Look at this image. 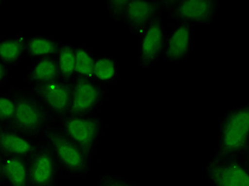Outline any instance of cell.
<instances>
[{
  "label": "cell",
  "mask_w": 249,
  "mask_h": 186,
  "mask_svg": "<svg viewBox=\"0 0 249 186\" xmlns=\"http://www.w3.org/2000/svg\"><path fill=\"white\" fill-rule=\"evenodd\" d=\"M41 137L52 152L62 176L82 178L90 172L92 157L67 137L53 123L44 131Z\"/></svg>",
  "instance_id": "1"
},
{
  "label": "cell",
  "mask_w": 249,
  "mask_h": 186,
  "mask_svg": "<svg viewBox=\"0 0 249 186\" xmlns=\"http://www.w3.org/2000/svg\"><path fill=\"white\" fill-rule=\"evenodd\" d=\"M215 155H249V103L229 108L219 120Z\"/></svg>",
  "instance_id": "2"
},
{
  "label": "cell",
  "mask_w": 249,
  "mask_h": 186,
  "mask_svg": "<svg viewBox=\"0 0 249 186\" xmlns=\"http://www.w3.org/2000/svg\"><path fill=\"white\" fill-rule=\"evenodd\" d=\"M16 101L15 115L11 128L31 136L41 137L46 129L53 123L52 115L37 96L29 88L11 87Z\"/></svg>",
  "instance_id": "3"
},
{
  "label": "cell",
  "mask_w": 249,
  "mask_h": 186,
  "mask_svg": "<svg viewBox=\"0 0 249 186\" xmlns=\"http://www.w3.org/2000/svg\"><path fill=\"white\" fill-rule=\"evenodd\" d=\"M53 125L94 159L105 132V122L98 113L90 115H67L54 120Z\"/></svg>",
  "instance_id": "4"
},
{
  "label": "cell",
  "mask_w": 249,
  "mask_h": 186,
  "mask_svg": "<svg viewBox=\"0 0 249 186\" xmlns=\"http://www.w3.org/2000/svg\"><path fill=\"white\" fill-rule=\"evenodd\" d=\"M211 186H249V155H213L205 167Z\"/></svg>",
  "instance_id": "5"
},
{
  "label": "cell",
  "mask_w": 249,
  "mask_h": 186,
  "mask_svg": "<svg viewBox=\"0 0 249 186\" xmlns=\"http://www.w3.org/2000/svg\"><path fill=\"white\" fill-rule=\"evenodd\" d=\"M219 3L218 0H164V13L176 22L207 26L216 17Z\"/></svg>",
  "instance_id": "6"
},
{
  "label": "cell",
  "mask_w": 249,
  "mask_h": 186,
  "mask_svg": "<svg viewBox=\"0 0 249 186\" xmlns=\"http://www.w3.org/2000/svg\"><path fill=\"white\" fill-rule=\"evenodd\" d=\"M107 98V87L94 79L76 77L71 83L69 115L97 114Z\"/></svg>",
  "instance_id": "7"
},
{
  "label": "cell",
  "mask_w": 249,
  "mask_h": 186,
  "mask_svg": "<svg viewBox=\"0 0 249 186\" xmlns=\"http://www.w3.org/2000/svg\"><path fill=\"white\" fill-rule=\"evenodd\" d=\"M164 0H128L122 22L139 37L152 22L162 18Z\"/></svg>",
  "instance_id": "8"
},
{
  "label": "cell",
  "mask_w": 249,
  "mask_h": 186,
  "mask_svg": "<svg viewBox=\"0 0 249 186\" xmlns=\"http://www.w3.org/2000/svg\"><path fill=\"white\" fill-rule=\"evenodd\" d=\"M71 83L72 82L60 79L58 81L44 84V85L28 88L42 101L54 121L70 114Z\"/></svg>",
  "instance_id": "9"
},
{
  "label": "cell",
  "mask_w": 249,
  "mask_h": 186,
  "mask_svg": "<svg viewBox=\"0 0 249 186\" xmlns=\"http://www.w3.org/2000/svg\"><path fill=\"white\" fill-rule=\"evenodd\" d=\"M166 31L163 19L159 18L138 37V63L142 68H149L163 60Z\"/></svg>",
  "instance_id": "10"
},
{
  "label": "cell",
  "mask_w": 249,
  "mask_h": 186,
  "mask_svg": "<svg viewBox=\"0 0 249 186\" xmlns=\"http://www.w3.org/2000/svg\"><path fill=\"white\" fill-rule=\"evenodd\" d=\"M194 27L176 22L166 31L163 60L171 64H180L189 58L194 46Z\"/></svg>",
  "instance_id": "11"
},
{
  "label": "cell",
  "mask_w": 249,
  "mask_h": 186,
  "mask_svg": "<svg viewBox=\"0 0 249 186\" xmlns=\"http://www.w3.org/2000/svg\"><path fill=\"white\" fill-rule=\"evenodd\" d=\"M62 177L52 152L47 146H41L29 160L30 186H59Z\"/></svg>",
  "instance_id": "12"
},
{
  "label": "cell",
  "mask_w": 249,
  "mask_h": 186,
  "mask_svg": "<svg viewBox=\"0 0 249 186\" xmlns=\"http://www.w3.org/2000/svg\"><path fill=\"white\" fill-rule=\"evenodd\" d=\"M42 145V137L31 136L11 127H0V149L4 155L30 160Z\"/></svg>",
  "instance_id": "13"
},
{
  "label": "cell",
  "mask_w": 249,
  "mask_h": 186,
  "mask_svg": "<svg viewBox=\"0 0 249 186\" xmlns=\"http://www.w3.org/2000/svg\"><path fill=\"white\" fill-rule=\"evenodd\" d=\"M63 42L46 34H31L26 36V56L29 60L54 58Z\"/></svg>",
  "instance_id": "14"
},
{
  "label": "cell",
  "mask_w": 249,
  "mask_h": 186,
  "mask_svg": "<svg viewBox=\"0 0 249 186\" xmlns=\"http://www.w3.org/2000/svg\"><path fill=\"white\" fill-rule=\"evenodd\" d=\"M60 71L56 59L47 58L33 61L29 70L27 72V87L44 85L60 80Z\"/></svg>",
  "instance_id": "15"
},
{
  "label": "cell",
  "mask_w": 249,
  "mask_h": 186,
  "mask_svg": "<svg viewBox=\"0 0 249 186\" xmlns=\"http://www.w3.org/2000/svg\"><path fill=\"white\" fill-rule=\"evenodd\" d=\"M2 186H30L29 160L4 155Z\"/></svg>",
  "instance_id": "16"
},
{
  "label": "cell",
  "mask_w": 249,
  "mask_h": 186,
  "mask_svg": "<svg viewBox=\"0 0 249 186\" xmlns=\"http://www.w3.org/2000/svg\"><path fill=\"white\" fill-rule=\"evenodd\" d=\"M121 78V66L111 54L96 53L93 79L106 87L115 84Z\"/></svg>",
  "instance_id": "17"
},
{
  "label": "cell",
  "mask_w": 249,
  "mask_h": 186,
  "mask_svg": "<svg viewBox=\"0 0 249 186\" xmlns=\"http://www.w3.org/2000/svg\"><path fill=\"white\" fill-rule=\"evenodd\" d=\"M25 56L26 35L16 34L0 39V61L11 68L18 66Z\"/></svg>",
  "instance_id": "18"
},
{
  "label": "cell",
  "mask_w": 249,
  "mask_h": 186,
  "mask_svg": "<svg viewBox=\"0 0 249 186\" xmlns=\"http://www.w3.org/2000/svg\"><path fill=\"white\" fill-rule=\"evenodd\" d=\"M55 59L62 80L72 82L73 79L76 78L75 45L70 43H62Z\"/></svg>",
  "instance_id": "19"
},
{
  "label": "cell",
  "mask_w": 249,
  "mask_h": 186,
  "mask_svg": "<svg viewBox=\"0 0 249 186\" xmlns=\"http://www.w3.org/2000/svg\"><path fill=\"white\" fill-rule=\"evenodd\" d=\"M76 77L93 79L96 53L89 45L79 44L75 46Z\"/></svg>",
  "instance_id": "20"
},
{
  "label": "cell",
  "mask_w": 249,
  "mask_h": 186,
  "mask_svg": "<svg viewBox=\"0 0 249 186\" xmlns=\"http://www.w3.org/2000/svg\"><path fill=\"white\" fill-rule=\"evenodd\" d=\"M16 101L13 94L0 92V127H11L14 119Z\"/></svg>",
  "instance_id": "21"
},
{
  "label": "cell",
  "mask_w": 249,
  "mask_h": 186,
  "mask_svg": "<svg viewBox=\"0 0 249 186\" xmlns=\"http://www.w3.org/2000/svg\"><path fill=\"white\" fill-rule=\"evenodd\" d=\"M97 186H140L137 182L131 181L117 174H101L97 181Z\"/></svg>",
  "instance_id": "22"
},
{
  "label": "cell",
  "mask_w": 249,
  "mask_h": 186,
  "mask_svg": "<svg viewBox=\"0 0 249 186\" xmlns=\"http://www.w3.org/2000/svg\"><path fill=\"white\" fill-rule=\"evenodd\" d=\"M127 3L128 0H107L106 8L109 17L113 20L122 22Z\"/></svg>",
  "instance_id": "23"
},
{
  "label": "cell",
  "mask_w": 249,
  "mask_h": 186,
  "mask_svg": "<svg viewBox=\"0 0 249 186\" xmlns=\"http://www.w3.org/2000/svg\"><path fill=\"white\" fill-rule=\"evenodd\" d=\"M11 69H12L11 67L3 63L2 61H0V89L4 86V84L7 83L10 79Z\"/></svg>",
  "instance_id": "24"
},
{
  "label": "cell",
  "mask_w": 249,
  "mask_h": 186,
  "mask_svg": "<svg viewBox=\"0 0 249 186\" xmlns=\"http://www.w3.org/2000/svg\"><path fill=\"white\" fill-rule=\"evenodd\" d=\"M3 152L0 149V186H2V170H3Z\"/></svg>",
  "instance_id": "25"
},
{
  "label": "cell",
  "mask_w": 249,
  "mask_h": 186,
  "mask_svg": "<svg viewBox=\"0 0 249 186\" xmlns=\"http://www.w3.org/2000/svg\"><path fill=\"white\" fill-rule=\"evenodd\" d=\"M2 4H3V2H2V1H0V12H1V9H2Z\"/></svg>",
  "instance_id": "26"
},
{
  "label": "cell",
  "mask_w": 249,
  "mask_h": 186,
  "mask_svg": "<svg viewBox=\"0 0 249 186\" xmlns=\"http://www.w3.org/2000/svg\"><path fill=\"white\" fill-rule=\"evenodd\" d=\"M172 186H179V185H172Z\"/></svg>",
  "instance_id": "27"
}]
</instances>
